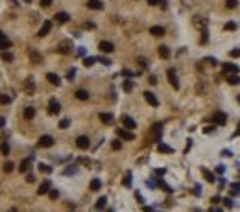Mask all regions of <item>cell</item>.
Instances as JSON below:
<instances>
[{
  "label": "cell",
  "instance_id": "obj_1",
  "mask_svg": "<svg viewBox=\"0 0 240 212\" xmlns=\"http://www.w3.org/2000/svg\"><path fill=\"white\" fill-rule=\"evenodd\" d=\"M54 146V138L50 135H42L37 140V148H52Z\"/></svg>",
  "mask_w": 240,
  "mask_h": 212
},
{
  "label": "cell",
  "instance_id": "obj_2",
  "mask_svg": "<svg viewBox=\"0 0 240 212\" xmlns=\"http://www.w3.org/2000/svg\"><path fill=\"white\" fill-rule=\"evenodd\" d=\"M166 76H168V81H170V85H172V87L178 91V89H179V81H178V74H176V70H174V68H168Z\"/></svg>",
  "mask_w": 240,
  "mask_h": 212
},
{
  "label": "cell",
  "instance_id": "obj_3",
  "mask_svg": "<svg viewBox=\"0 0 240 212\" xmlns=\"http://www.w3.org/2000/svg\"><path fill=\"white\" fill-rule=\"evenodd\" d=\"M120 120H122V124H124V129H128V131H131V129H135V127H137V124H135V120H133L131 116L124 115Z\"/></svg>",
  "mask_w": 240,
  "mask_h": 212
},
{
  "label": "cell",
  "instance_id": "obj_4",
  "mask_svg": "<svg viewBox=\"0 0 240 212\" xmlns=\"http://www.w3.org/2000/svg\"><path fill=\"white\" fill-rule=\"evenodd\" d=\"M59 111H61L59 101H58L56 98H52V100L48 101V113H50V115H59Z\"/></svg>",
  "mask_w": 240,
  "mask_h": 212
},
{
  "label": "cell",
  "instance_id": "obj_5",
  "mask_svg": "<svg viewBox=\"0 0 240 212\" xmlns=\"http://www.w3.org/2000/svg\"><path fill=\"white\" fill-rule=\"evenodd\" d=\"M50 30H52V20H44L42 26H41V30L37 32V35H39V37H46V35L50 33Z\"/></svg>",
  "mask_w": 240,
  "mask_h": 212
},
{
  "label": "cell",
  "instance_id": "obj_6",
  "mask_svg": "<svg viewBox=\"0 0 240 212\" xmlns=\"http://www.w3.org/2000/svg\"><path fill=\"white\" fill-rule=\"evenodd\" d=\"M144 100H146L152 107H157V105H159V100H157V96H155L152 91H146V92H144Z\"/></svg>",
  "mask_w": 240,
  "mask_h": 212
},
{
  "label": "cell",
  "instance_id": "obj_7",
  "mask_svg": "<svg viewBox=\"0 0 240 212\" xmlns=\"http://www.w3.org/2000/svg\"><path fill=\"white\" fill-rule=\"evenodd\" d=\"M212 122H214L216 126H225V122H227V115H225V113H222V111H218V113H214V116H212Z\"/></svg>",
  "mask_w": 240,
  "mask_h": 212
},
{
  "label": "cell",
  "instance_id": "obj_8",
  "mask_svg": "<svg viewBox=\"0 0 240 212\" xmlns=\"http://www.w3.org/2000/svg\"><path fill=\"white\" fill-rule=\"evenodd\" d=\"M98 48H100L103 54H111V52H115V44L109 42V41H102L100 44H98Z\"/></svg>",
  "mask_w": 240,
  "mask_h": 212
},
{
  "label": "cell",
  "instance_id": "obj_9",
  "mask_svg": "<svg viewBox=\"0 0 240 212\" xmlns=\"http://www.w3.org/2000/svg\"><path fill=\"white\" fill-rule=\"evenodd\" d=\"M76 146H78L80 150H87V148L91 146V140H89L85 135H81V136H78V138H76Z\"/></svg>",
  "mask_w": 240,
  "mask_h": 212
},
{
  "label": "cell",
  "instance_id": "obj_10",
  "mask_svg": "<svg viewBox=\"0 0 240 212\" xmlns=\"http://www.w3.org/2000/svg\"><path fill=\"white\" fill-rule=\"evenodd\" d=\"M222 68H223V72H225V74H229V76H231V74H238V67H237V65H233V63H223V65H222Z\"/></svg>",
  "mask_w": 240,
  "mask_h": 212
},
{
  "label": "cell",
  "instance_id": "obj_11",
  "mask_svg": "<svg viewBox=\"0 0 240 212\" xmlns=\"http://www.w3.org/2000/svg\"><path fill=\"white\" fill-rule=\"evenodd\" d=\"M50 190H52V183H50V181H42L41 186L37 188V194H39V195H44V194H48Z\"/></svg>",
  "mask_w": 240,
  "mask_h": 212
},
{
  "label": "cell",
  "instance_id": "obj_12",
  "mask_svg": "<svg viewBox=\"0 0 240 212\" xmlns=\"http://www.w3.org/2000/svg\"><path fill=\"white\" fill-rule=\"evenodd\" d=\"M54 20H56V22H59V24H65V22H68V20H70V15H68V13H65V11H59V13H56V15H54Z\"/></svg>",
  "mask_w": 240,
  "mask_h": 212
},
{
  "label": "cell",
  "instance_id": "obj_13",
  "mask_svg": "<svg viewBox=\"0 0 240 212\" xmlns=\"http://www.w3.org/2000/svg\"><path fill=\"white\" fill-rule=\"evenodd\" d=\"M117 135H118L120 138H124V140H135V135H133L131 131H128V129H118Z\"/></svg>",
  "mask_w": 240,
  "mask_h": 212
},
{
  "label": "cell",
  "instance_id": "obj_14",
  "mask_svg": "<svg viewBox=\"0 0 240 212\" xmlns=\"http://www.w3.org/2000/svg\"><path fill=\"white\" fill-rule=\"evenodd\" d=\"M46 79H48L52 85H56V87H59V85H61L59 76H58V74H54V72H48V74H46Z\"/></svg>",
  "mask_w": 240,
  "mask_h": 212
},
{
  "label": "cell",
  "instance_id": "obj_15",
  "mask_svg": "<svg viewBox=\"0 0 240 212\" xmlns=\"http://www.w3.org/2000/svg\"><path fill=\"white\" fill-rule=\"evenodd\" d=\"M87 7L92 9V11H96V9H102V7H103V4H102V0H89V2H87Z\"/></svg>",
  "mask_w": 240,
  "mask_h": 212
},
{
  "label": "cell",
  "instance_id": "obj_16",
  "mask_svg": "<svg viewBox=\"0 0 240 212\" xmlns=\"http://www.w3.org/2000/svg\"><path fill=\"white\" fill-rule=\"evenodd\" d=\"M150 33H152L153 37H162V35H164V28H162V26H152V28H150Z\"/></svg>",
  "mask_w": 240,
  "mask_h": 212
},
{
  "label": "cell",
  "instance_id": "obj_17",
  "mask_svg": "<svg viewBox=\"0 0 240 212\" xmlns=\"http://www.w3.org/2000/svg\"><path fill=\"white\" fill-rule=\"evenodd\" d=\"M24 91H26V94H33V79L32 77H28L26 81H24Z\"/></svg>",
  "mask_w": 240,
  "mask_h": 212
},
{
  "label": "cell",
  "instance_id": "obj_18",
  "mask_svg": "<svg viewBox=\"0 0 240 212\" xmlns=\"http://www.w3.org/2000/svg\"><path fill=\"white\" fill-rule=\"evenodd\" d=\"M30 166H32V159H30V157H28V159H24V160H22V162H20V174H26V172H28V170H30Z\"/></svg>",
  "mask_w": 240,
  "mask_h": 212
},
{
  "label": "cell",
  "instance_id": "obj_19",
  "mask_svg": "<svg viewBox=\"0 0 240 212\" xmlns=\"http://www.w3.org/2000/svg\"><path fill=\"white\" fill-rule=\"evenodd\" d=\"M8 48H11V41L4 35V37H0V50H2V52H6Z\"/></svg>",
  "mask_w": 240,
  "mask_h": 212
},
{
  "label": "cell",
  "instance_id": "obj_20",
  "mask_svg": "<svg viewBox=\"0 0 240 212\" xmlns=\"http://www.w3.org/2000/svg\"><path fill=\"white\" fill-rule=\"evenodd\" d=\"M22 116H24L26 120H33V116H35V107H26L24 113H22Z\"/></svg>",
  "mask_w": 240,
  "mask_h": 212
},
{
  "label": "cell",
  "instance_id": "obj_21",
  "mask_svg": "<svg viewBox=\"0 0 240 212\" xmlns=\"http://www.w3.org/2000/svg\"><path fill=\"white\" fill-rule=\"evenodd\" d=\"M89 96H91V94H89L85 89H78V91H76V98H78V100H81V101L89 100Z\"/></svg>",
  "mask_w": 240,
  "mask_h": 212
},
{
  "label": "cell",
  "instance_id": "obj_22",
  "mask_svg": "<svg viewBox=\"0 0 240 212\" xmlns=\"http://www.w3.org/2000/svg\"><path fill=\"white\" fill-rule=\"evenodd\" d=\"M159 56L162 59H168L170 57V48L168 46H159Z\"/></svg>",
  "mask_w": 240,
  "mask_h": 212
},
{
  "label": "cell",
  "instance_id": "obj_23",
  "mask_svg": "<svg viewBox=\"0 0 240 212\" xmlns=\"http://www.w3.org/2000/svg\"><path fill=\"white\" fill-rule=\"evenodd\" d=\"M100 120L103 124H111L113 122V115L111 113H100Z\"/></svg>",
  "mask_w": 240,
  "mask_h": 212
},
{
  "label": "cell",
  "instance_id": "obj_24",
  "mask_svg": "<svg viewBox=\"0 0 240 212\" xmlns=\"http://www.w3.org/2000/svg\"><path fill=\"white\" fill-rule=\"evenodd\" d=\"M30 59H32L33 63H41V61H42L41 54H39V52H35V50H30Z\"/></svg>",
  "mask_w": 240,
  "mask_h": 212
},
{
  "label": "cell",
  "instance_id": "obj_25",
  "mask_svg": "<svg viewBox=\"0 0 240 212\" xmlns=\"http://www.w3.org/2000/svg\"><path fill=\"white\" fill-rule=\"evenodd\" d=\"M100 188H102L100 179H92V181H91V190H92V192H98Z\"/></svg>",
  "mask_w": 240,
  "mask_h": 212
},
{
  "label": "cell",
  "instance_id": "obj_26",
  "mask_svg": "<svg viewBox=\"0 0 240 212\" xmlns=\"http://www.w3.org/2000/svg\"><path fill=\"white\" fill-rule=\"evenodd\" d=\"M227 81H229V85H238V83H240V76H238V74H231V76H227Z\"/></svg>",
  "mask_w": 240,
  "mask_h": 212
},
{
  "label": "cell",
  "instance_id": "obj_27",
  "mask_svg": "<svg viewBox=\"0 0 240 212\" xmlns=\"http://www.w3.org/2000/svg\"><path fill=\"white\" fill-rule=\"evenodd\" d=\"M157 150H159L161 153H172V151H174V150H172L170 146H166V144H159V146H157Z\"/></svg>",
  "mask_w": 240,
  "mask_h": 212
},
{
  "label": "cell",
  "instance_id": "obj_28",
  "mask_svg": "<svg viewBox=\"0 0 240 212\" xmlns=\"http://www.w3.org/2000/svg\"><path fill=\"white\" fill-rule=\"evenodd\" d=\"M11 103V96L9 94H0V105H8Z\"/></svg>",
  "mask_w": 240,
  "mask_h": 212
},
{
  "label": "cell",
  "instance_id": "obj_29",
  "mask_svg": "<svg viewBox=\"0 0 240 212\" xmlns=\"http://www.w3.org/2000/svg\"><path fill=\"white\" fill-rule=\"evenodd\" d=\"M0 153L9 155V144H8V142H2V144H0Z\"/></svg>",
  "mask_w": 240,
  "mask_h": 212
},
{
  "label": "cell",
  "instance_id": "obj_30",
  "mask_svg": "<svg viewBox=\"0 0 240 212\" xmlns=\"http://www.w3.org/2000/svg\"><path fill=\"white\" fill-rule=\"evenodd\" d=\"M203 177H205V179H207L209 183H214V175L211 174V172H209L207 168H203Z\"/></svg>",
  "mask_w": 240,
  "mask_h": 212
},
{
  "label": "cell",
  "instance_id": "obj_31",
  "mask_svg": "<svg viewBox=\"0 0 240 212\" xmlns=\"http://www.w3.org/2000/svg\"><path fill=\"white\" fill-rule=\"evenodd\" d=\"M105 205H107V199H105V197H100V199L96 201V210H102Z\"/></svg>",
  "mask_w": 240,
  "mask_h": 212
},
{
  "label": "cell",
  "instance_id": "obj_32",
  "mask_svg": "<svg viewBox=\"0 0 240 212\" xmlns=\"http://www.w3.org/2000/svg\"><path fill=\"white\" fill-rule=\"evenodd\" d=\"M94 63H96V57H85L83 59V65H85V67H92Z\"/></svg>",
  "mask_w": 240,
  "mask_h": 212
},
{
  "label": "cell",
  "instance_id": "obj_33",
  "mask_svg": "<svg viewBox=\"0 0 240 212\" xmlns=\"http://www.w3.org/2000/svg\"><path fill=\"white\" fill-rule=\"evenodd\" d=\"M225 6H227L229 9H235V7L238 6V0H225Z\"/></svg>",
  "mask_w": 240,
  "mask_h": 212
},
{
  "label": "cell",
  "instance_id": "obj_34",
  "mask_svg": "<svg viewBox=\"0 0 240 212\" xmlns=\"http://www.w3.org/2000/svg\"><path fill=\"white\" fill-rule=\"evenodd\" d=\"M124 186H126V188H129V186H131V174H129V172H128L126 177H124Z\"/></svg>",
  "mask_w": 240,
  "mask_h": 212
},
{
  "label": "cell",
  "instance_id": "obj_35",
  "mask_svg": "<svg viewBox=\"0 0 240 212\" xmlns=\"http://www.w3.org/2000/svg\"><path fill=\"white\" fill-rule=\"evenodd\" d=\"M68 126H70V120H68V118H63L59 122V129H67Z\"/></svg>",
  "mask_w": 240,
  "mask_h": 212
},
{
  "label": "cell",
  "instance_id": "obj_36",
  "mask_svg": "<svg viewBox=\"0 0 240 212\" xmlns=\"http://www.w3.org/2000/svg\"><path fill=\"white\" fill-rule=\"evenodd\" d=\"M122 87H124V91H126V92H129V91H131V89H133V83H131V81H129V79H126V81H124V85H122Z\"/></svg>",
  "mask_w": 240,
  "mask_h": 212
},
{
  "label": "cell",
  "instance_id": "obj_37",
  "mask_svg": "<svg viewBox=\"0 0 240 212\" xmlns=\"http://www.w3.org/2000/svg\"><path fill=\"white\" fill-rule=\"evenodd\" d=\"M13 168H15V166H13V162H9V160H8V162L4 164V172H6V174H9V172H13Z\"/></svg>",
  "mask_w": 240,
  "mask_h": 212
},
{
  "label": "cell",
  "instance_id": "obj_38",
  "mask_svg": "<svg viewBox=\"0 0 240 212\" xmlns=\"http://www.w3.org/2000/svg\"><path fill=\"white\" fill-rule=\"evenodd\" d=\"M2 59L4 61H13V54L8 50V52H2Z\"/></svg>",
  "mask_w": 240,
  "mask_h": 212
},
{
  "label": "cell",
  "instance_id": "obj_39",
  "mask_svg": "<svg viewBox=\"0 0 240 212\" xmlns=\"http://www.w3.org/2000/svg\"><path fill=\"white\" fill-rule=\"evenodd\" d=\"M59 48H61V50H59L61 54H68V48H70V42H63V44H61Z\"/></svg>",
  "mask_w": 240,
  "mask_h": 212
},
{
  "label": "cell",
  "instance_id": "obj_40",
  "mask_svg": "<svg viewBox=\"0 0 240 212\" xmlns=\"http://www.w3.org/2000/svg\"><path fill=\"white\" fill-rule=\"evenodd\" d=\"M159 186L162 188V190H164V192H172V188H170V186H168L164 181H159Z\"/></svg>",
  "mask_w": 240,
  "mask_h": 212
},
{
  "label": "cell",
  "instance_id": "obj_41",
  "mask_svg": "<svg viewBox=\"0 0 240 212\" xmlns=\"http://www.w3.org/2000/svg\"><path fill=\"white\" fill-rule=\"evenodd\" d=\"M111 148H113V150H120V148H122V142H120V140H113Z\"/></svg>",
  "mask_w": 240,
  "mask_h": 212
},
{
  "label": "cell",
  "instance_id": "obj_42",
  "mask_svg": "<svg viewBox=\"0 0 240 212\" xmlns=\"http://www.w3.org/2000/svg\"><path fill=\"white\" fill-rule=\"evenodd\" d=\"M223 28H225L227 32H231V30H235V28H237V24H235V22H227V24H225Z\"/></svg>",
  "mask_w": 240,
  "mask_h": 212
},
{
  "label": "cell",
  "instance_id": "obj_43",
  "mask_svg": "<svg viewBox=\"0 0 240 212\" xmlns=\"http://www.w3.org/2000/svg\"><path fill=\"white\" fill-rule=\"evenodd\" d=\"M39 168H41V172H44V174H50V172H52V168H50V166H46V164H41Z\"/></svg>",
  "mask_w": 240,
  "mask_h": 212
},
{
  "label": "cell",
  "instance_id": "obj_44",
  "mask_svg": "<svg viewBox=\"0 0 240 212\" xmlns=\"http://www.w3.org/2000/svg\"><path fill=\"white\" fill-rule=\"evenodd\" d=\"M229 56H231V57H240V50H238V48L231 50V52H229Z\"/></svg>",
  "mask_w": 240,
  "mask_h": 212
},
{
  "label": "cell",
  "instance_id": "obj_45",
  "mask_svg": "<svg viewBox=\"0 0 240 212\" xmlns=\"http://www.w3.org/2000/svg\"><path fill=\"white\" fill-rule=\"evenodd\" d=\"M83 28H85V30H94L96 26H94V22H85V24H83Z\"/></svg>",
  "mask_w": 240,
  "mask_h": 212
},
{
  "label": "cell",
  "instance_id": "obj_46",
  "mask_svg": "<svg viewBox=\"0 0 240 212\" xmlns=\"http://www.w3.org/2000/svg\"><path fill=\"white\" fill-rule=\"evenodd\" d=\"M223 205L231 209V207H233V199H229V197H225V199H223Z\"/></svg>",
  "mask_w": 240,
  "mask_h": 212
},
{
  "label": "cell",
  "instance_id": "obj_47",
  "mask_svg": "<svg viewBox=\"0 0 240 212\" xmlns=\"http://www.w3.org/2000/svg\"><path fill=\"white\" fill-rule=\"evenodd\" d=\"M41 6L42 7H50L52 6V0H41Z\"/></svg>",
  "mask_w": 240,
  "mask_h": 212
},
{
  "label": "cell",
  "instance_id": "obj_48",
  "mask_svg": "<svg viewBox=\"0 0 240 212\" xmlns=\"http://www.w3.org/2000/svg\"><path fill=\"white\" fill-rule=\"evenodd\" d=\"M150 6H157V4H162V0H146Z\"/></svg>",
  "mask_w": 240,
  "mask_h": 212
},
{
  "label": "cell",
  "instance_id": "obj_49",
  "mask_svg": "<svg viewBox=\"0 0 240 212\" xmlns=\"http://www.w3.org/2000/svg\"><path fill=\"white\" fill-rule=\"evenodd\" d=\"M48 194H50V199H58V195H59V194L56 192V190H50Z\"/></svg>",
  "mask_w": 240,
  "mask_h": 212
},
{
  "label": "cell",
  "instance_id": "obj_50",
  "mask_svg": "<svg viewBox=\"0 0 240 212\" xmlns=\"http://www.w3.org/2000/svg\"><path fill=\"white\" fill-rule=\"evenodd\" d=\"M137 61H139V63H140V65H142V67H148V61H146V59H144V57H139V59H137Z\"/></svg>",
  "mask_w": 240,
  "mask_h": 212
},
{
  "label": "cell",
  "instance_id": "obj_51",
  "mask_svg": "<svg viewBox=\"0 0 240 212\" xmlns=\"http://www.w3.org/2000/svg\"><path fill=\"white\" fill-rule=\"evenodd\" d=\"M150 83H152V85H155V83H157V77H155V76H150Z\"/></svg>",
  "mask_w": 240,
  "mask_h": 212
},
{
  "label": "cell",
  "instance_id": "obj_52",
  "mask_svg": "<svg viewBox=\"0 0 240 212\" xmlns=\"http://www.w3.org/2000/svg\"><path fill=\"white\" fill-rule=\"evenodd\" d=\"M26 181H28V183H33V181H35V177H33V175H28V177H26Z\"/></svg>",
  "mask_w": 240,
  "mask_h": 212
},
{
  "label": "cell",
  "instance_id": "obj_53",
  "mask_svg": "<svg viewBox=\"0 0 240 212\" xmlns=\"http://www.w3.org/2000/svg\"><path fill=\"white\" fill-rule=\"evenodd\" d=\"M6 126V118L4 116H0V127H4Z\"/></svg>",
  "mask_w": 240,
  "mask_h": 212
},
{
  "label": "cell",
  "instance_id": "obj_54",
  "mask_svg": "<svg viewBox=\"0 0 240 212\" xmlns=\"http://www.w3.org/2000/svg\"><path fill=\"white\" fill-rule=\"evenodd\" d=\"M212 131H214V127H212V126H211V127H205V133H212Z\"/></svg>",
  "mask_w": 240,
  "mask_h": 212
},
{
  "label": "cell",
  "instance_id": "obj_55",
  "mask_svg": "<svg viewBox=\"0 0 240 212\" xmlns=\"http://www.w3.org/2000/svg\"><path fill=\"white\" fill-rule=\"evenodd\" d=\"M78 54H80V56H85V48H78Z\"/></svg>",
  "mask_w": 240,
  "mask_h": 212
},
{
  "label": "cell",
  "instance_id": "obj_56",
  "mask_svg": "<svg viewBox=\"0 0 240 212\" xmlns=\"http://www.w3.org/2000/svg\"><path fill=\"white\" fill-rule=\"evenodd\" d=\"M223 170H225L223 166H218V168H216V172H218V174H223Z\"/></svg>",
  "mask_w": 240,
  "mask_h": 212
},
{
  "label": "cell",
  "instance_id": "obj_57",
  "mask_svg": "<svg viewBox=\"0 0 240 212\" xmlns=\"http://www.w3.org/2000/svg\"><path fill=\"white\" fill-rule=\"evenodd\" d=\"M211 212H223L222 209H211Z\"/></svg>",
  "mask_w": 240,
  "mask_h": 212
},
{
  "label": "cell",
  "instance_id": "obj_58",
  "mask_svg": "<svg viewBox=\"0 0 240 212\" xmlns=\"http://www.w3.org/2000/svg\"><path fill=\"white\" fill-rule=\"evenodd\" d=\"M8 212H17V209H9Z\"/></svg>",
  "mask_w": 240,
  "mask_h": 212
},
{
  "label": "cell",
  "instance_id": "obj_59",
  "mask_svg": "<svg viewBox=\"0 0 240 212\" xmlns=\"http://www.w3.org/2000/svg\"><path fill=\"white\" fill-rule=\"evenodd\" d=\"M0 37H4V33H2V32H0Z\"/></svg>",
  "mask_w": 240,
  "mask_h": 212
}]
</instances>
